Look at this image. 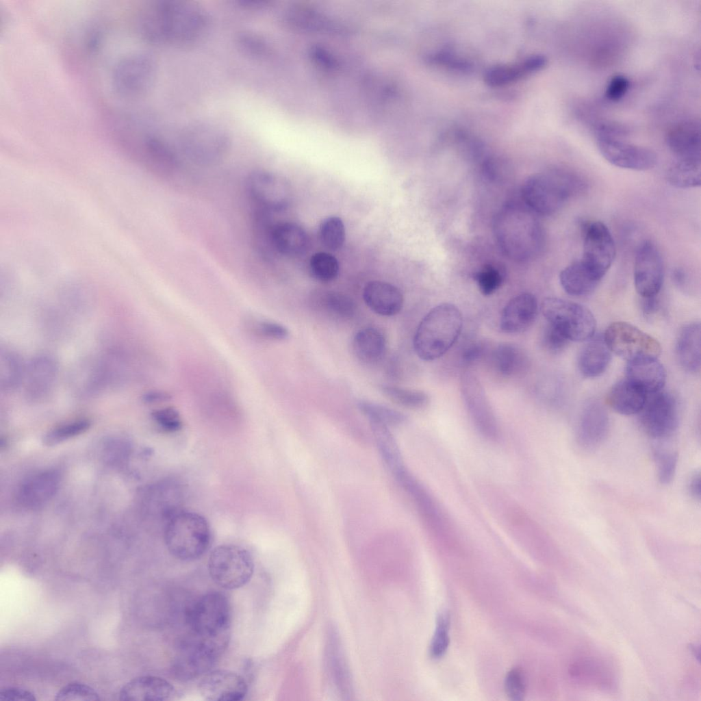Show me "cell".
Segmentation results:
<instances>
[{
  "instance_id": "ba28073f",
  "label": "cell",
  "mask_w": 701,
  "mask_h": 701,
  "mask_svg": "<svg viewBox=\"0 0 701 701\" xmlns=\"http://www.w3.org/2000/svg\"><path fill=\"white\" fill-rule=\"evenodd\" d=\"M187 620L195 635L229 641L231 607L220 592H209L196 600L187 612Z\"/></svg>"
},
{
  "instance_id": "8fae6325",
  "label": "cell",
  "mask_w": 701,
  "mask_h": 701,
  "mask_svg": "<svg viewBox=\"0 0 701 701\" xmlns=\"http://www.w3.org/2000/svg\"><path fill=\"white\" fill-rule=\"evenodd\" d=\"M603 338L611 352L627 361L657 358L661 352L657 340L625 322L611 323L607 328Z\"/></svg>"
},
{
  "instance_id": "f5cc1de1",
  "label": "cell",
  "mask_w": 701,
  "mask_h": 701,
  "mask_svg": "<svg viewBox=\"0 0 701 701\" xmlns=\"http://www.w3.org/2000/svg\"><path fill=\"white\" fill-rule=\"evenodd\" d=\"M430 61L435 64L445 66L461 71H469L472 68L470 62L446 51L435 53L431 56Z\"/></svg>"
},
{
  "instance_id": "f6af8a7d",
  "label": "cell",
  "mask_w": 701,
  "mask_h": 701,
  "mask_svg": "<svg viewBox=\"0 0 701 701\" xmlns=\"http://www.w3.org/2000/svg\"><path fill=\"white\" fill-rule=\"evenodd\" d=\"M236 40L238 47L248 55L261 58L269 53V42L259 32L242 30L238 34Z\"/></svg>"
},
{
  "instance_id": "d590c367",
  "label": "cell",
  "mask_w": 701,
  "mask_h": 701,
  "mask_svg": "<svg viewBox=\"0 0 701 701\" xmlns=\"http://www.w3.org/2000/svg\"><path fill=\"white\" fill-rule=\"evenodd\" d=\"M314 307L324 314L337 319H349L356 312V304L349 296L336 291H325L314 299Z\"/></svg>"
},
{
  "instance_id": "cb8c5ba5",
  "label": "cell",
  "mask_w": 701,
  "mask_h": 701,
  "mask_svg": "<svg viewBox=\"0 0 701 701\" xmlns=\"http://www.w3.org/2000/svg\"><path fill=\"white\" fill-rule=\"evenodd\" d=\"M546 64V56L536 54L525 58L519 63L495 65L485 72L484 82L489 87H503L541 70Z\"/></svg>"
},
{
  "instance_id": "e0dca14e",
  "label": "cell",
  "mask_w": 701,
  "mask_h": 701,
  "mask_svg": "<svg viewBox=\"0 0 701 701\" xmlns=\"http://www.w3.org/2000/svg\"><path fill=\"white\" fill-rule=\"evenodd\" d=\"M601 155L611 164L626 169L647 170L657 162L656 153L651 149L629 144L620 138L597 137Z\"/></svg>"
},
{
  "instance_id": "1f68e13d",
  "label": "cell",
  "mask_w": 701,
  "mask_h": 701,
  "mask_svg": "<svg viewBox=\"0 0 701 701\" xmlns=\"http://www.w3.org/2000/svg\"><path fill=\"white\" fill-rule=\"evenodd\" d=\"M581 350L578 357V368L585 377L593 378L602 374L607 368L611 352L603 337H591Z\"/></svg>"
},
{
  "instance_id": "44dd1931",
  "label": "cell",
  "mask_w": 701,
  "mask_h": 701,
  "mask_svg": "<svg viewBox=\"0 0 701 701\" xmlns=\"http://www.w3.org/2000/svg\"><path fill=\"white\" fill-rule=\"evenodd\" d=\"M538 311L536 297L528 292L511 298L502 311L500 327L507 333H518L527 329L535 321Z\"/></svg>"
},
{
  "instance_id": "94428289",
  "label": "cell",
  "mask_w": 701,
  "mask_h": 701,
  "mask_svg": "<svg viewBox=\"0 0 701 701\" xmlns=\"http://www.w3.org/2000/svg\"><path fill=\"white\" fill-rule=\"evenodd\" d=\"M170 398V396L169 394L161 391L150 392L146 394L144 397V400L148 403H159L168 400Z\"/></svg>"
},
{
  "instance_id": "ac0fdd59",
  "label": "cell",
  "mask_w": 701,
  "mask_h": 701,
  "mask_svg": "<svg viewBox=\"0 0 701 701\" xmlns=\"http://www.w3.org/2000/svg\"><path fill=\"white\" fill-rule=\"evenodd\" d=\"M201 696L209 701H238L247 693L248 685L240 674L227 670H212L199 683Z\"/></svg>"
},
{
  "instance_id": "bcb514c9",
  "label": "cell",
  "mask_w": 701,
  "mask_h": 701,
  "mask_svg": "<svg viewBox=\"0 0 701 701\" xmlns=\"http://www.w3.org/2000/svg\"><path fill=\"white\" fill-rule=\"evenodd\" d=\"M90 426L86 419H79L61 424L51 431L44 437V442L48 446L55 445L66 439L78 435L86 431Z\"/></svg>"
},
{
  "instance_id": "db71d44e",
  "label": "cell",
  "mask_w": 701,
  "mask_h": 701,
  "mask_svg": "<svg viewBox=\"0 0 701 701\" xmlns=\"http://www.w3.org/2000/svg\"><path fill=\"white\" fill-rule=\"evenodd\" d=\"M569 340L556 328L548 324L545 329L543 343L545 347L552 353H558L565 348Z\"/></svg>"
},
{
  "instance_id": "11a10c76",
  "label": "cell",
  "mask_w": 701,
  "mask_h": 701,
  "mask_svg": "<svg viewBox=\"0 0 701 701\" xmlns=\"http://www.w3.org/2000/svg\"><path fill=\"white\" fill-rule=\"evenodd\" d=\"M629 86V80L626 77L620 75H615L611 79L607 87L605 95L611 101H619L626 94Z\"/></svg>"
},
{
  "instance_id": "91938a15",
  "label": "cell",
  "mask_w": 701,
  "mask_h": 701,
  "mask_svg": "<svg viewBox=\"0 0 701 701\" xmlns=\"http://www.w3.org/2000/svg\"><path fill=\"white\" fill-rule=\"evenodd\" d=\"M484 348L480 344H474L468 347L463 355L466 361H473L479 359L483 353Z\"/></svg>"
},
{
  "instance_id": "4316f807",
  "label": "cell",
  "mask_w": 701,
  "mask_h": 701,
  "mask_svg": "<svg viewBox=\"0 0 701 701\" xmlns=\"http://www.w3.org/2000/svg\"><path fill=\"white\" fill-rule=\"evenodd\" d=\"M626 378L640 387L646 394L661 390L666 381V370L657 358H642L628 361Z\"/></svg>"
},
{
  "instance_id": "6da1fadb",
  "label": "cell",
  "mask_w": 701,
  "mask_h": 701,
  "mask_svg": "<svg viewBox=\"0 0 701 701\" xmlns=\"http://www.w3.org/2000/svg\"><path fill=\"white\" fill-rule=\"evenodd\" d=\"M209 22L207 11L196 3L162 0L145 8L138 27L141 38L147 42L185 46L201 38Z\"/></svg>"
},
{
  "instance_id": "5bb4252c",
  "label": "cell",
  "mask_w": 701,
  "mask_h": 701,
  "mask_svg": "<svg viewBox=\"0 0 701 701\" xmlns=\"http://www.w3.org/2000/svg\"><path fill=\"white\" fill-rule=\"evenodd\" d=\"M583 246L582 262L602 279L614 261L616 248L607 225L601 221H591L583 225Z\"/></svg>"
},
{
  "instance_id": "d4e9b609",
  "label": "cell",
  "mask_w": 701,
  "mask_h": 701,
  "mask_svg": "<svg viewBox=\"0 0 701 701\" xmlns=\"http://www.w3.org/2000/svg\"><path fill=\"white\" fill-rule=\"evenodd\" d=\"M363 298L372 311L383 316L398 314L404 304L403 294L396 286L378 280L366 283Z\"/></svg>"
},
{
  "instance_id": "f1b7e54d",
  "label": "cell",
  "mask_w": 701,
  "mask_h": 701,
  "mask_svg": "<svg viewBox=\"0 0 701 701\" xmlns=\"http://www.w3.org/2000/svg\"><path fill=\"white\" fill-rule=\"evenodd\" d=\"M701 331L699 322L685 325L680 331L676 346L678 361L683 368L697 372L700 368Z\"/></svg>"
},
{
  "instance_id": "4dcf8cb0",
  "label": "cell",
  "mask_w": 701,
  "mask_h": 701,
  "mask_svg": "<svg viewBox=\"0 0 701 701\" xmlns=\"http://www.w3.org/2000/svg\"><path fill=\"white\" fill-rule=\"evenodd\" d=\"M561 285L566 293L581 296L591 293L601 281L580 259L560 272Z\"/></svg>"
},
{
  "instance_id": "b9f144b4",
  "label": "cell",
  "mask_w": 701,
  "mask_h": 701,
  "mask_svg": "<svg viewBox=\"0 0 701 701\" xmlns=\"http://www.w3.org/2000/svg\"><path fill=\"white\" fill-rule=\"evenodd\" d=\"M309 268L314 277L322 282L333 281L339 272V263L337 259L326 252L314 254L309 261Z\"/></svg>"
},
{
  "instance_id": "4fadbf2b",
  "label": "cell",
  "mask_w": 701,
  "mask_h": 701,
  "mask_svg": "<svg viewBox=\"0 0 701 701\" xmlns=\"http://www.w3.org/2000/svg\"><path fill=\"white\" fill-rule=\"evenodd\" d=\"M647 398L640 411L639 422L650 437L663 439L670 436L678 424L679 408L676 398L667 392H658Z\"/></svg>"
},
{
  "instance_id": "816d5d0a",
  "label": "cell",
  "mask_w": 701,
  "mask_h": 701,
  "mask_svg": "<svg viewBox=\"0 0 701 701\" xmlns=\"http://www.w3.org/2000/svg\"><path fill=\"white\" fill-rule=\"evenodd\" d=\"M505 691L508 698L513 701H522L526 695V683L521 670L513 668L506 675Z\"/></svg>"
},
{
  "instance_id": "ab89813d",
  "label": "cell",
  "mask_w": 701,
  "mask_h": 701,
  "mask_svg": "<svg viewBox=\"0 0 701 701\" xmlns=\"http://www.w3.org/2000/svg\"><path fill=\"white\" fill-rule=\"evenodd\" d=\"M245 326L250 333L264 340L282 341L290 335L287 327L270 320L249 318L245 321Z\"/></svg>"
},
{
  "instance_id": "7402d4cb",
  "label": "cell",
  "mask_w": 701,
  "mask_h": 701,
  "mask_svg": "<svg viewBox=\"0 0 701 701\" xmlns=\"http://www.w3.org/2000/svg\"><path fill=\"white\" fill-rule=\"evenodd\" d=\"M177 696L175 687L167 680L155 676L136 677L120 691L119 699L124 701H166Z\"/></svg>"
},
{
  "instance_id": "d6a6232c",
  "label": "cell",
  "mask_w": 701,
  "mask_h": 701,
  "mask_svg": "<svg viewBox=\"0 0 701 701\" xmlns=\"http://www.w3.org/2000/svg\"><path fill=\"white\" fill-rule=\"evenodd\" d=\"M357 358L367 364H374L383 358L386 350V338L377 327H366L359 330L352 342Z\"/></svg>"
},
{
  "instance_id": "ee69618b",
  "label": "cell",
  "mask_w": 701,
  "mask_h": 701,
  "mask_svg": "<svg viewBox=\"0 0 701 701\" xmlns=\"http://www.w3.org/2000/svg\"><path fill=\"white\" fill-rule=\"evenodd\" d=\"M450 615L446 611H441L436 618L435 629L430 644L429 652L434 659L444 655L449 645Z\"/></svg>"
},
{
  "instance_id": "603a6c76",
  "label": "cell",
  "mask_w": 701,
  "mask_h": 701,
  "mask_svg": "<svg viewBox=\"0 0 701 701\" xmlns=\"http://www.w3.org/2000/svg\"><path fill=\"white\" fill-rule=\"evenodd\" d=\"M609 418L598 403H590L584 408L578 427L577 442L587 450L596 448L606 438L609 431Z\"/></svg>"
},
{
  "instance_id": "7bdbcfd3",
  "label": "cell",
  "mask_w": 701,
  "mask_h": 701,
  "mask_svg": "<svg viewBox=\"0 0 701 701\" xmlns=\"http://www.w3.org/2000/svg\"><path fill=\"white\" fill-rule=\"evenodd\" d=\"M319 233L321 242L326 248L333 251L340 248L345 240L343 221L337 216L325 218L320 225Z\"/></svg>"
},
{
  "instance_id": "d6986e66",
  "label": "cell",
  "mask_w": 701,
  "mask_h": 701,
  "mask_svg": "<svg viewBox=\"0 0 701 701\" xmlns=\"http://www.w3.org/2000/svg\"><path fill=\"white\" fill-rule=\"evenodd\" d=\"M324 657L325 672L331 687L344 698L350 696V674L340 638L334 627L328 630Z\"/></svg>"
},
{
  "instance_id": "9f6ffc18",
  "label": "cell",
  "mask_w": 701,
  "mask_h": 701,
  "mask_svg": "<svg viewBox=\"0 0 701 701\" xmlns=\"http://www.w3.org/2000/svg\"><path fill=\"white\" fill-rule=\"evenodd\" d=\"M34 701L36 700L34 694L30 691L15 687H5L0 690V701Z\"/></svg>"
},
{
  "instance_id": "60d3db41",
  "label": "cell",
  "mask_w": 701,
  "mask_h": 701,
  "mask_svg": "<svg viewBox=\"0 0 701 701\" xmlns=\"http://www.w3.org/2000/svg\"><path fill=\"white\" fill-rule=\"evenodd\" d=\"M357 407L368 420H378L390 426L400 424L406 419L402 413L374 402L359 400Z\"/></svg>"
},
{
  "instance_id": "6125c7cd",
  "label": "cell",
  "mask_w": 701,
  "mask_h": 701,
  "mask_svg": "<svg viewBox=\"0 0 701 701\" xmlns=\"http://www.w3.org/2000/svg\"><path fill=\"white\" fill-rule=\"evenodd\" d=\"M672 278L674 283L678 286H684L686 283V275L684 272L680 269H676L673 272Z\"/></svg>"
},
{
  "instance_id": "9c48e42d",
  "label": "cell",
  "mask_w": 701,
  "mask_h": 701,
  "mask_svg": "<svg viewBox=\"0 0 701 701\" xmlns=\"http://www.w3.org/2000/svg\"><path fill=\"white\" fill-rule=\"evenodd\" d=\"M541 309L548 324L559 330L569 341L583 342L594 337L596 321L586 307L550 297L543 301Z\"/></svg>"
},
{
  "instance_id": "680465c9",
  "label": "cell",
  "mask_w": 701,
  "mask_h": 701,
  "mask_svg": "<svg viewBox=\"0 0 701 701\" xmlns=\"http://www.w3.org/2000/svg\"><path fill=\"white\" fill-rule=\"evenodd\" d=\"M687 490L689 495L696 500L700 498V473L693 474L689 479L687 483Z\"/></svg>"
},
{
  "instance_id": "9a60e30c",
  "label": "cell",
  "mask_w": 701,
  "mask_h": 701,
  "mask_svg": "<svg viewBox=\"0 0 701 701\" xmlns=\"http://www.w3.org/2000/svg\"><path fill=\"white\" fill-rule=\"evenodd\" d=\"M461 390L466 409L477 430L486 439L496 440L499 429L496 416L479 380L472 372L462 374Z\"/></svg>"
},
{
  "instance_id": "f546056e",
  "label": "cell",
  "mask_w": 701,
  "mask_h": 701,
  "mask_svg": "<svg viewBox=\"0 0 701 701\" xmlns=\"http://www.w3.org/2000/svg\"><path fill=\"white\" fill-rule=\"evenodd\" d=\"M59 476L54 471H45L28 479L22 485L20 498L27 507H38L49 500L57 491Z\"/></svg>"
},
{
  "instance_id": "836d02e7",
  "label": "cell",
  "mask_w": 701,
  "mask_h": 701,
  "mask_svg": "<svg viewBox=\"0 0 701 701\" xmlns=\"http://www.w3.org/2000/svg\"><path fill=\"white\" fill-rule=\"evenodd\" d=\"M26 365L21 355L12 348H1L0 353V387L10 392L23 382Z\"/></svg>"
},
{
  "instance_id": "7a4b0ae2",
  "label": "cell",
  "mask_w": 701,
  "mask_h": 701,
  "mask_svg": "<svg viewBox=\"0 0 701 701\" xmlns=\"http://www.w3.org/2000/svg\"><path fill=\"white\" fill-rule=\"evenodd\" d=\"M537 214L525 205L509 203L494 222L496 240L502 253L516 262L537 257L545 245V232Z\"/></svg>"
},
{
  "instance_id": "30bf717a",
  "label": "cell",
  "mask_w": 701,
  "mask_h": 701,
  "mask_svg": "<svg viewBox=\"0 0 701 701\" xmlns=\"http://www.w3.org/2000/svg\"><path fill=\"white\" fill-rule=\"evenodd\" d=\"M207 564L212 579L227 589L245 585L252 578L255 567L248 551L233 544L216 547L209 555Z\"/></svg>"
},
{
  "instance_id": "ffe728a7",
  "label": "cell",
  "mask_w": 701,
  "mask_h": 701,
  "mask_svg": "<svg viewBox=\"0 0 701 701\" xmlns=\"http://www.w3.org/2000/svg\"><path fill=\"white\" fill-rule=\"evenodd\" d=\"M58 368L55 360L46 354L38 355L26 365L23 379L26 397L39 400L47 397L53 390Z\"/></svg>"
},
{
  "instance_id": "8992f818",
  "label": "cell",
  "mask_w": 701,
  "mask_h": 701,
  "mask_svg": "<svg viewBox=\"0 0 701 701\" xmlns=\"http://www.w3.org/2000/svg\"><path fill=\"white\" fill-rule=\"evenodd\" d=\"M231 144L228 132L207 122H195L184 127L179 133V145L182 153L193 163L214 166L227 155Z\"/></svg>"
},
{
  "instance_id": "52a82bcc",
  "label": "cell",
  "mask_w": 701,
  "mask_h": 701,
  "mask_svg": "<svg viewBox=\"0 0 701 701\" xmlns=\"http://www.w3.org/2000/svg\"><path fill=\"white\" fill-rule=\"evenodd\" d=\"M229 641L203 638L192 634L178 646L171 670L179 680H190L203 676L215 665Z\"/></svg>"
},
{
  "instance_id": "c3c4849f",
  "label": "cell",
  "mask_w": 701,
  "mask_h": 701,
  "mask_svg": "<svg viewBox=\"0 0 701 701\" xmlns=\"http://www.w3.org/2000/svg\"><path fill=\"white\" fill-rule=\"evenodd\" d=\"M99 700H100L99 694L94 689L86 684L77 682L67 684L59 690L55 697L56 701H94Z\"/></svg>"
},
{
  "instance_id": "3957f363",
  "label": "cell",
  "mask_w": 701,
  "mask_h": 701,
  "mask_svg": "<svg viewBox=\"0 0 701 701\" xmlns=\"http://www.w3.org/2000/svg\"><path fill=\"white\" fill-rule=\"evenodd\" d=\"M587 188L585 179L576 172L555 168L530 176L523 183L522 196L525 205L535 214L550 216Z\"/></svg>"
},
{
  "instance_id": "277c9868",
  "label": "cell",
  "mask_w": 701,
  "mask_h": 701,
  "mask_svg": "<svg viewBox=\"0 0 701 701\" xmlns=\"http://www.w3.org/2000/svg\"><path fill=\"white\" fill-rule=\"evenodd\" d=\"M462 326V314L457 306L448 303L436 305L416 329L413 337L416 353L424 361L439 358L456 342Z\"/></svg>"
},
{
  "instance_id": "681fc988",
  "label": "cell",
  "mask_w": 701,
  "mask_h": 701,
  "mask_svg": "<svg viewBox=\"0 0 701 701\" xmlns=\"http://www.w3.org/2000/svg\"><path fill=\"white\" fill-rule=\"evenodd\" d=\"M654 458L659 481L662 484L670 483L673 480L676 470L678 460L676 454L669 451L655 450Z\"/></svg>"
},
{
  "instance_id": "6f0895ef",
  "label": "cell",
  "mask_w": 701,
  "mask_h": 701,
  "mask_svg": "<svg viewBox=\"0 0 701 701\" xmlns=\"http://www.w3.org/2000/svg\"><path fill=\"white\" fill-rule=\"evenodd\" d=\"M641 308L643 315L651 318L659 311L661 306L657 296L651 297H641Z\"/></svg>"
},
{
  "instance_id": "f35d334b",
  "label": "cell",
  "mask_w": 701,
  "mask_h": 701,
  "mask_svg": "<svg viewBox=\"0 0 701 701\" xmlns=\"http://www.w3.org/2000/svg\"><path fill=\"white\" fill-rule=\"evenodd\" d=\"M383 395L395 404L409 409H420L429 403V396L424 392L395 385H383Z\"/></svg>"
},
{
  "instance_id": "2e32d148",
  "label": "cell",
  "mask_w": 701,
  "mask_h": 701,
  "mask_svg": "<svg viewBox=\"0 0 701 701\" xmlns=\"http://www.w3.org/2000/svg\"><path fill=\"white\" fill-rule=\"evenodd\" d=\"M663 277V262L659 249L652 242L643 241L635 257L633 279L636 291L641 297L657 296Z\"/></svg>"
},
{
  "instance_id": "e575fe53",
  "label": "cell",
  "mask_w": 701,
  "mask_h": 701,
  "mask_svg": "<svg viewBox=\"0 0 701 701\" xmlns=\"http://www.w3.org/2000/svg\"><path fill=\"white\" fill-rule=\"evenodd\" d=\"M368 420L381 456L387 468L394 472L404 465L390 426L378 420Z\"/></svg>"
},
{
  "instance_id": "f907efd6",
  "label": "cell",
  "mask_w": 701,
  "mask_h": 701,
  "mask_svg": "<svg viewBox=\"0 0 701 701\" xmlns=\"http://www.w3.org/2000/svg\"><path fill=\"white\" fill-rule=\"evenodd\" d=\"M151 417L157 426L166 433L177 432L183 426L180 413L172 407L156 409L153 411Z\"/></svg>"
},
{
  "instance_id": "484cf974",
  "label": "cell",
  "mask_w": 701,
  "mask_h": 701,
  "mask_svg": "<svg viewBox=\"0 0 701 701\" xmlns=\"http://www.w3.org/2000/svg\"><path fill=\"white\" fill-rule=\"evenodd\" d=\"M666 143L677 160H700V128L698 122L685 120L674 125Z\"/></svg>"
},
{
  "instance_id": "7dc6e473",
  "label": "cell",
  "mask_w": 701,
  "mask_h": 701,
  "mask_svg": "<svg viewBox=\"0 0 701 701\" xmlns=\"http://www.w3.org/2000/svg\"><path fill=\"white\" fill-rule=\"evenodd\" d=\"M480 291L488 296L496 291L502 284L503 277L501 271L495 266L485 265L473 275Z\"/></svg>"
},
{
  "instance_id": "74e56055",
  "label": "cell",
  "mask_w": 701,
  "mask_h": 701,
  "mask_svg": "<svg viewBox=\"0 0 701 701\" xmlns=\"http://www.w3.org/2000/svg\"><path fill=\"white\" fill-rule=\"evenodd\" d=\"M494 361L497 370L504 375H512L520 370L525 362L524 355L511 344H502L495 350Z\"/></svg>"
},
{
  "instance_id": "5b68a950",
  "label": "cell",
  "mask_w": 701,
  "mask_h": 701,
  "mask_svg": "<svg viewBox=\"0 0 701 701\" xmlns=\"http://www.w3.org/2000/svg\"><path fill=\"white\" fill-rule=\"evenodd\" d=\"M211 539L208 522L201 515L181 511L165 525L164 540L169 552L177 559L192 561L208 549Z\"/></svg>"
},
{
  "instance_id": "8d00e7d4",
  "label": "cell",
  "mask_w": 701,
  "mask_h": 701,
  "mask_svg": "<svg viewBox=\"0 0 701 701\" xmlns=\"http://www.w3.org/2000/svg\"><path fill=\"white\" fill-rule=\"evenodd\" d=\"M666 178L678 188H696L700 186V160H677L667 170Z\"/></svg>"
},
{
  "instance_id": "83f0119b",
  "label": "cell",
  "mask_w": 701,
  "mask_h": 701,
  "mask_svg": "<svg viewBox=\"0 0 701 701\" xmlns=\"http://www.w3.org/2000/svg\"><path fill=\"white\" fill-rule=\"evenodd\" d=\"M640 387L627 378L616 383L607 394V403L615 411L623 415L639 413L648 396Z\"/></svg>"
},
{
  "instance_id": "7c38bea8",
  "label": "cell",
  "mask_w": 701,
  "mask_h": 701,
  "mask_svg": "<svg viewBox=\"0 0 701 701\" xmlns=\"http://www.w3.org/2000/svg\"><path fill=\"white\" fill-rule=\"evenodd\" d=\"M246 187L259 211L270 214L283 211L292 199V190L288 180L268 170L251 172L246 178Z\"/></svg>"
}]
</instances>
